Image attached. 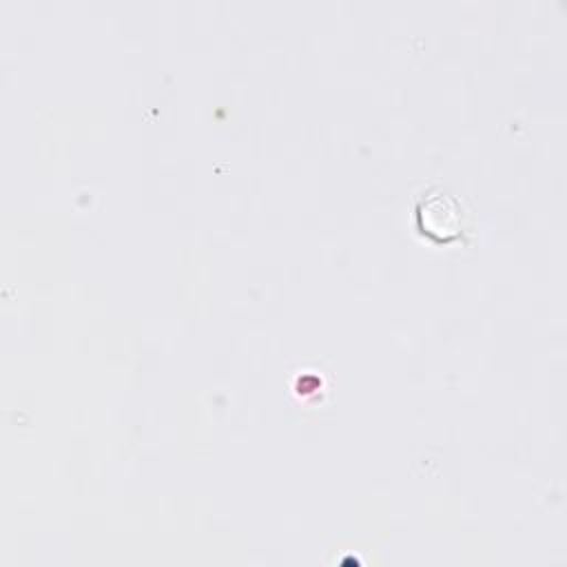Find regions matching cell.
<instances>
[{
  "mask_svg": "<svg viewBox=\"0 0 567 567\" xmlns=\"http://www.w3.org/2000/svg\"><path fill=\"white\" fill-rule=\"evenodd\" d=\"M419 217L425 233L441 241L454 239L461 233V219H463L461 204L450 193H443V190L432 193L419 206Z\"/></svg>",
  "mask_w": 567,
  "mask_h": 567,
  "instance_id": "cell-1",
  "label": "cell"
}]
</instances>
